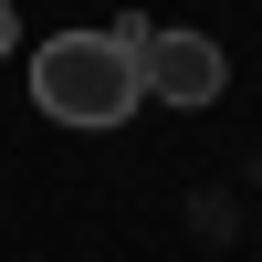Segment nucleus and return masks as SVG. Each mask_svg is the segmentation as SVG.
I'll use <instances>...</instances> for the list:
<instances>
[{
	"label": "nucleus",
	"mask_w": 262,
	"mask_h": 262,
	"mask_svg": "<svg viewBox=\"0 0 262 262\" xmlns=\"http://www.w3.org/2000/svg\"><path fill=\"white\" fill-rule=\"evenodd\" d=\"M11 42H21V21H11V0H0V53H11Z\"/></svg>",
	"instance_id": "3"
},
{
	"label": "nucleus",
	"mask_w": 262,
	"mask_h": 262,
	"mask_svg": "<svg viewBox=\"0 0 262 262\" xmlns=\"http://www.w3.org/2000/svg\"><path fill=\"white\" fill-rule=\"evenodd\" d=\"M137 74H147V95H158V105H221L231 63H221V42H210V32H147V42H137Z\"/></svg>",
	"instance_id": "2"
},
{
	"label": "nucleus",
	"mask_w": 262,
	"mask_h": 262,
	"mask_svg": "<svg viewBox=\"0 0 262 262\" xmlns=\"http://www.w3.org/2000/svg\"><path fill=\"white\" fill-rule=\"evenodd\" d=\"M137 42H147V21H116V32H53V42L32 53V105H42L53 126H74V137L126 126V116L147 105Z\"/></svg>",
	"instance_id": "1"
}]
</instances>
